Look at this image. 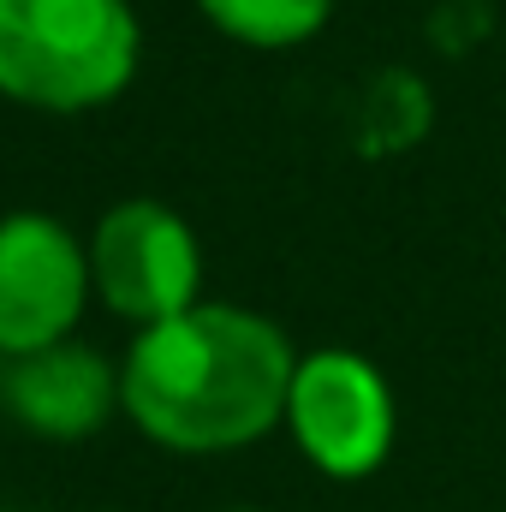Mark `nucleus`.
Returning a JSON list of instances; mask_svg holds the SVG:
<instances>
[{
    "instance_id": "f257e3e1",
    "label": "nucleus",
    "mask_w": 506,
    "mask_h": 512,
    "mask_svg": "<svg viewBox=\"0 0 506 512\" xmlns=\"http://www.w3.org/2000/svg\"><path fill=\"white\" fill-rule=\"evenodd\" d=\"M286 334L239 304H191L137 334L120 376L131 423L173 453H233L286 417Z\"/></svg>"
},
{
    "instance_id": "7ed1b4c3",
    "label": "nucleus",
    "mask_w": 506,
    "mask_h": 512,
    "mask_svg": "<svg viewBox=\"0 0 506 512\" xmlns=\"http://www.w3.org/2000/svg\"><path fill=\"white\" fill-rule=\"evenodd\" d=\"M286 423L316 471L340 483L370 477L393 447V387L358 352H310L292 370Z\"/></svg>"
},
{
    "instance_id": "0eeeda50",
    "label": "nucleus",
    "mask_w": 506,
    "mask_h": 512,
    "mask_svg": "<svg viewBox=\"0 0 506 512\" xmlns=\"http://www.w3.org/2000/svg\"><path fill=\"white\" fill-rule=\"evenodd\" d=\"M197 6L215 30H227L245 48H298L334 12V0H197Z\"/></svg>"
},
{
    "instance_id": "39448f33",
    "label": "nucleus",
    "mask_w": 506,
    "mask_h": 512,
    "mask_svg": "<svg viewBox=\"0 0 506 512\" xmlns=\"http://www.w3.org/2000/svg\"><path fill=\"white\" fill-rule=\"evenodd\" d=\"M90 292V256L54 215L0 221V352L30 358L78 328Z\"/></svg>"
},
{
    "instance_id": "f03ea898",
    "label": "nucleus",
    "mask_w": 506,
    "mask_h": 512,
    "mask_svg": "<svg viewBox=\"0 0 506 512\" xmlns=\"http://www.w3.org/2000/svg\"><path fill=\"white\" fill-rule=\"evenodd\" d=\"M137 72L126 0H0V96L48 114L114 102Z\"/></svg>"
},
{
    "instance_id": "423d86ee",
    "label": "nucleus",
    "mask_w": 506,
    "mask_h": 512,
    "mask_svg": "<svg viewBox=\"0 0 506 512\" xmlns=\"http://www.w3.org/2000/svg\"><path fill=\"white\" fill-rule=\"evenodd\" d=\"M6 405L24 429L78 441V435H96L108 423V411L120 405V376L108 370L102 352L60 340L6 370Z\"/></svg>"
},
{
    "instance_id": "20e7f679",
    "label": "nucleus",
    "mask_w": 506,
    "mask_h": 512,
    "mask_svg": "<svg viewBox=\"0 0 506 512\" xmlns=\"http://www.w3.org/2000/svg\"><path fill=\"white\" fill-rule=\"evenodd\" d=\"M90 280L102 286L108 310L155 328L197 304L203 251L167 203L137 197V203H120L102 215V227L90 239Z\"/></svg>"
},
{
    "instance_id": "6e6552de",
    "label": "nucleus",
    "mask_w": 506,
    "mask_h": 512,
    "mask_svg": "<svg viewBox=\"0 0 506 512\" xmlns=\"http://www.w3.org/2000/svg\"><path fill=\"white\" fill-rule=\"evenodd\" d=\"M239 512H251V507H239Z\"/></svg>"
}]
</instances>
